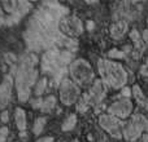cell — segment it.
Instances as JSON below:
<instances>
[{"instance_id": "6da1fadb", "label": "cell", "mask_w": 148, "mask_h": 142, "mask_svg": "<svg viewBox=\"0 0 148 142\" xmlns=\"http://www.w3.org/2000/svg\"><path fill=\"white\" fill-rule=\"evenodd\" d=\"M66 16V9L57 4H46L31 18L26 28V44L33 51L48 48L52 44H61L60 22Z\"/></svg>"}, {"instance_id": "7a4b0ae2", "label": "cell", "mask_w": 148, "mask_h": 142, "mask_svg": "<svg viewBox=\"0 0 148 142\" xmlns=\"http://www.w3.org/2000/svg\"><path fill=\"white\" fill-rule=\"evenodd\" d=\"M38 57L34 53H27L20 60L16 69L14 85L17 89L18 98L21 101L29 99L31 94V88L38 83Z\"/></svg>"}, {"instance_id": "3957f363", "label": "cell", "mask_w": 148, "mask_h": 142, "mask_svg": "<svg viewBox=\"0 0 148 142\" xmlns=\"http://www.w3.org/2000/svg\"><path fill=\"white\" fill-rule=\"evenodd\" d=\"M97 71L101 81L112 89H122L127 83V72L118 62L109 58H100L97 61Z\"/></svg>"}, {"instance_id": "277c9868", "label": "cell", "mask_w": 148, "mask_h": 142, "mask_svg": "<svg viewBox=\"0 0 148 142\" xmlns=\"http://www.w3.org/2000/svg\"><path fill=\"white\" fill-rule=\"evenodd\" d=\"M72 57L70 51H48L42 58V69L44 72L57 76L72 61Z\"/></svg>"}, {"instance_id": "5b68a950", "label": "cell", "mask_w": 148, "mask_h": 142, "mask_svg": "<svg viewBox=\"0 0 148 142\" xmlns=\"http://www.w3.org/2000/svg\"><path fill=\"white\" fill-rule=\"evenodd\" d=\"M70 79L78 87H86L94 80V70L91 65L83 58L75 60L69 66Z\"/></svg>"}, {"instance_id": "8992f818", "label": "cell", "mask_w": 148, "mask_h": 142, "mask_svg": "<svg viewBox=\"0 0 148 142\" xmlns=\"http://www.w3.org/2000/svg\"><path fill=\"white\" fill-rule=\"evenodd\" d=\"M59 93H60V101L64 103L65 106H72L79 98L81 94V89L77 85L72 79H62L59 87Z\"/></svg>"}, {"instance_id": "52a82bcc", "label": "cell", "mask_w": 148, "mask_h": 142, "mask_svg": "<svg viewBox=\"0 0 148 142\" xmlns=\"http://www.w3.org/2000/svg\"><path fill=\"white\" fill-rule=\"evenodd\" d=\"M99 124L113 138L120 140V138L123 137V125H125V123H122V120L118 119V118L112 116L109 114H103L99 118Z\"/></svg>"}, {"instance_id": "ba28073f", "label": "cell", "mask_w": 148, "mask_h": 142, "mask_svg": "<svg viewBox=\"0 0 148 142\" xmlns=\"http://www.w3.org/2000/svg\"><path fill=\"white\" fill-rule=\"evenodd\" d=\"M133 102H131L130 98H120L117 101H114L109 107H108V114L112 115V116H116L118 119L123 120L127 119L131 114H133Z\"/></svg>"}, {"instance_id": "9c48e42d", "label": "cell", "mask_w": 148, "mask_h": 142, "mask_svg": "<svg viewBox=\"0 0 148 142\" xmlns=\"http://www.w3.org/2000/svg\"><path fill=\"white\" fill-rule=\"evenodd\" d=\"M60 31L68 38H73L83 32V26H82L81 20L77 18L75 16H65L60 22Z\"/></svg>"}, {"instance_id": "30bf717a", "label": "cell", "mask_w": 148, "mask_h": 142, "mask_svg": "<svg viewBox=\"0 0 148 142\" xmlns=\"http://www.w3.org/2000/svg\"><path fill=\"white\" fill-rule=\"evenodd\" d=\"M107 88L108 87L105 85L104 83L100 80H95L92 83L91 88L90 91L86 93V97H87V101H88V106L90 107H97L100 103L103 102V99L105 98L107 96Z\"/></svg>"}, {"instance_id": "8fae6325", "label": "cell", "mask_w": 148, "mask_h": 142, "mask_svg": "<svg viewBox=\"0 0 148 142\" xmlns=\"http://www.w3.org/2000/svg\"><path fill=\"white\" fill-rule=\"evenodd\" d=\"M13 85H14V79L12 75L4 76L1 84H0V109H4L9 105L12 98Z\"/></svg>"}, {"instance_id": "7c38bea8", "label": "cell", "mask_w": 148, "mask_h": 142, "mask_svg": "<svg viewBox=\"0 0 148 142\" xmlns=\"http://www.w3.org/2000/svg\"><path fill=\"white\" fill-rule=\"evenodd\" d=\"M142 133H143V131L140 129V127L131 119L126 122L123 125V138L129 142H134L138 138L140 140V137L143 136Z\"/></svg>"}, {"instance_id": "4fadbf2b", "label": "cell", "mask_w": 148, "mask_h": 142, "mask_svg": "<svg viewBox=\"0 0 148 142\" xmlns=\"http://www.w3.org/2000/svg\"><path fill=\"white\" fill-rule=\"evenodd\" d=\"M129 30V23L125 20H118L117 22H114L110 26V36H112L114 40H120L123 36L126 35Z\"/></svg>"}, {"instance_id": "5bb4252c", "label": "cell", "mask_w": 148, "mask_h": 142, "mask_svg": "<svg viewBox=\"0 0 148 142\" xmlns=\"http://www.w3.org/2000/svg\"><path fill=\"white\" fill-rule=\"evenodd\" d=\"M14 122H16L17 129L20 131L23 136V132H25L26 127H27V124H26V112L23 109L17 107V109L14 110Z\"/></svg>"}, {"instance_id": "9a60e30c", "label": "cell", "mask_w": 148, "mask_h": 142, "mask_svg": "<svg viewBox=\"0 0 148 142\" xmlns=\"http://www.w3.org/2000/svg\"><path fill=\"white\" fill-rule=\"evenodd\" d=\"M130 38H131V40L134 41L135 49L138 52H142L144 48H146V45H144V43H143V38H142V35L136 30L131 31V32H130Z\"/></svg>"}, {"instance_id": "2e32d148", "label": "cell", "mask_w": 148, "mask_h": 142, "mask_svg": "<svg viewBox=\"0 0 148 142\" xmlns=\"http://www.w3.org/2000/svg\"><path fill=\"white\" fill-rule=\"evenodd\" d=\"M131 120H134V122H135L136 124L140 127V129L143 131L144 133H148V119L144 116L143 114H139V112H136V114L133 115Z\"/></svg>"}, {"instance_id": "e0dca14e", "label": "cell", "mask_w": 148, "mask_h": 142, "mask_svg": "<svg viewBox=\"0 0 148 142\" xmlns=\"http://www.w3.org/2000/svg\"><path fill=\"white\" fill-rule=\"evenodd\" d=\"M56 106V98L53 96H49L47 98H44L42 101V106H40V111L42 112H49L53 110V107Z\"/></svg>"}, {"instance_id": "ac0fdd59", "label": "cell", "mask_w": 148, "mask_h": 142, "mask_svg": "<svg viewBox=\"0 0 148 142\" xmlns=\"http://www.w3.org/2000/svg\"><path fill=\"white\" fill-rule=\"evenodd\" d=\"M75 124H77V115L72 114L64 120V123H62V125H61V129L64 131V132H69V131H72L73 128L75 127Z\"/></svg>"}, {"instance_id": "d6986e66", "label": "cell", "mask_w": 148, "mask_h": 142, "mask_svg": "<svg viewBox=\"0 0 148 142\" xmlns=\"http://www.w3.org/2000/svg\"><path fill=\"white\" fill-rule=\"evenodd\" d=\"M46 123H47V119H46V118H43V116L38 118V119L35 120V123H34V127H33L34 135H36V136L40 135V133L43 132L44 127H46Z\"/></svg>"}, {"instance_id": "ffe728a7", "label": "cell", "mask_w": 148, "mask_h": 142, "mask_svg": "<svg viewBox=\"0 0 148 142\" xmlns=\"http://www.w3.org/2000/svg\"><path fill=\"white\" fill-rule=\"evenodd\" d=\"M131 91H133V97L135 98V101L142 106V105H143V102L146 101V97H144V94H143V92H142L140 87H139V85H134Z\"/></svg>"}, {"instance_id": "44dd1931", "label": "cell", "mask_w": 148, "mask_h": 142, "mask_svg": "<svg viewBox=\"0 0 148 142\" xmlns=\"http://www.w3.org/2000/svg\"><path fill=\"white\" fill-rule=\"evenodd\" d=\"M47 88V79L46 78H42L40 80H38V83L35 84V94L36 96H42L44 93Z\"/></svg>"}, {"instance_id": "7402d4cb", "label": "cell", "mask_w": 148, "mask_h": 142, "mask_svg": "<svg viewBox=\"0 0 148 142\" xmlns=\"http://www.w3.org/2000/svg\"><path fill=\"white\" fill-rule=\"evenodd\" d=\"M108 57H109V60H122L125 58V53L122 51H118V49H112L108 53Z\"/></svg>"}, {"instance_id": "603a6c76", "label": "cell", "mask_w": 148, "mask_h": 142, "mask_svg": "<svg viewBox=\"0 0 148 142\" xmlns=\"http://www.w3.org/2000/svg\"><path fill=\"white\" fill-rule=\"evenodd\" d=\"M8 133H9V129L7 127H3L0 129V142H4L5 138L8 137Z\"/></svg>"}, {"instance_id": "cb8c5ba5", "label": "cell", "mask_w": 148, "mask_h": 142, "mask_svg": "<svg viewBox=\"0 0 148 142\" xmlns=\"http://www.w3.org/2000/svg\"><path fill=\"white\" fill-rule=\"evenodd\" d=\"M121 94H122L123 98H129L130 96H133V91H131L130 88H122V92H121Z\"/></svg>"}, {"instance_id": "d4e9b609", "label": "cell", "mask_w": 148, "mask_h": 142, "mask_svg": "<svg viewBox=\"0 0 148 142\" xmlns=\"http://www.w3.org/2000/svg\"><path fill=\"white\" fill-rule=\"evenodd\" d=\"M142 38H143V43H144V45L148 47V28L143 31V34H142Z\"/></svg>"}, {"instance_id": "484cf974", "label": "cell", "mask_w": 148, "mask_h": 142, "mask_svg": "<svg viewBox=\"0 0 148 142\" xmlns=\"http://www.w3.org/2000/svg\"><path fill=\"white\" fill-rule=\"evenodd\" d=\"M35 142H53V137H51V136H48V137H40Z\"/></svg>"}, {"instance_id": "4316f807", "label": "cell", "mask_w": 148, "mask_h": 142, "mask_svg": "<svg viewBox=\"0 0 148 142\" xmlns=\"http://www.w3.org/2000/svg\"><path fill=\"white\" fill-rule=\"evenodd\" d=\"M8 120H9V114H8V111H3L1 112V122L7 123Z\"/></svg>"}, {"instance_id": "83f0119b", "label": "cell", "mask_w": 148, "mask_h": 142, "mask_svg": "<svg viewBox=\"0 0 148 142\" xmlns=\"http://www.w3.org/2000/svg\"><path fill=\"white\" fill-rule=\"evenodd\" d=\"M140 72H142V75H148V60L146 64L143 65V67L140 69Z\"/></svg>"}, {"instance_id": "f1b7e54d", "label": "cell", "mask_w": 148, "mask_h": 142, "mask_svg": "<svg viewBox=\"0 0 148 142\" xmlns=\"http://www.w3.org/2000/svg\"><path fill=\"white\" fill-rule=\"evenodd\" d=\"M139 142H148V133H146V135L142 136L140 140H139Z\"/></svg>"}, {"instance_id": "f546056e", "label": "cell", "mask_w": 148, "mask_h": 142, "mask_svg": "<svg viewBox=\"0 0 148 142\" xmlns=\"http://www.w3.org/2000/svg\"><path fill=\"white\" fill-rule=\"evenodd\" d=\"M142 106H143V107H144V109H146V110H147V111H148V98H146V101H144V102H143V105H142Z\"/></svg>"}, {"instance_id": "4dcf8cb0", "label": "cell", "mask_w": 148, "mask_h": 142, "mask_svg": "<svg viewBox=\"0 0 148 142\" xmlns=\"http://www.w3.org/2000/svg\"><path fill=\"white\" fill-rule=\"evenodd\" d=\"M73 142H78V141H77V140H74V141H73Z\"/></svg>"}, {"instance_id": "1f68e13d", "label": "cell", "mask_w": 148, "mask_h": 142, "mask_svg": "<svg viewBox=\"0 0 148 142\" xmlns=\"http://www.w3.org/2000/svg\"><path fill=\"white\" fill-rule=\"evenodd\" d=\"M147 25H148V18H147Z\"/></svg>"}]
</instances>
